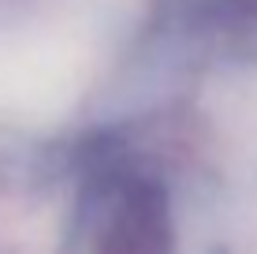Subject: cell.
Listing matches in <instances>:
<instances>
[{
    "label": "cell",
    "instance_id": "6da1fadb",
    "mask_svg": "<svg viewBox=\"0 0 257 254\" xmlns=\"http://www.w3.org/2000/svg\"><path fill=\"white\" fill-rule=\"evenodd\" d=\"M257 30V0H153L157 41H235Z\"/></svg>",
    "mask_w": 257,
    "mask_h": 254
}]
</instances>
